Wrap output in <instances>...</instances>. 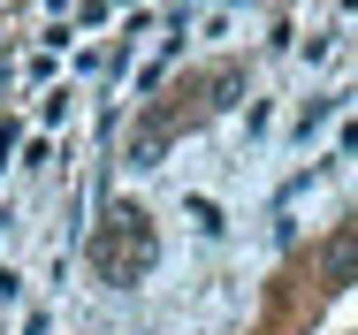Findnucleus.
Wrapping results in <instances>:
<instances>
[{
	"instance_id": "nucleus-5",
	"label": "nucleus",
	"mask_w": 358,
	"mask_h": 335,
	"mask_svg": "<svg viewBox=\"0 0 358 335\" xmlns=\"http://www.w3.org/2000/svg\"><path fill=\"white\" fill-rule=\"evenodd\" d=\"M15 290H23V274H15V267H0V305H8Z\"/></svg>"
},
{
	"instance_id": "nucleus-3",
	"label": "nucleus",
	"mask_w": 358,
	"mask_h": 335,
	"mask_svg": "<svg viewBox=\"0 0 358 335\" xmlns=\"http://www.w3.org/2000/svg\"><path fill=\"white\" fill-rule=\"evenodd\" d=\"M328 115H336V99H313V107H305V115H297V137H305V130H320V122H328Z\"/></svg>"
},
{
	"instance_id": "nucleus-2",
	"label": "nucleus",
	"mask_w": 358,
	"mask_h": 335,
	"mask_svg": "<svg viewBox=\"0 0 358 335\" xmlns=\"http://www.w3.org/2000/svg\"><path fill=\"white\" fill-rule=\"evenodd\" d=\"M183 213H191V229H199V236H221V206H214V199H191Z\"/></svg>"
},
{
	"instance_id": "nucleus-1",
	"label": "nucleus",
	"mask_w": 358,
	"mask_h": 335,
	"mask_svg": "<svg viewBox=\"0 0 358 335\" xmlns=\"http://www.w3.org/2000/svg\"><path fill=\"white\" fill-rule=\"evenodd\" d=\"M351 274H358V229H343L328 244V282H351Z\"/></svg>"
},
{
	"instance_id": "nucleus-4",
	"label": "nucleus",
	"mask_w": 358,
	"mask_h": 335,
	"mask_svg": "<svg viewBox=\"0 0 358 335\" xmlns=\"http://www.w3.org/2000/svg\"><path fill=\"white\" fill-rule=\"evenodd\" d=\"M15 145H23V122H0V168L15 160Z\"/></svg>"
}]
</instances>
